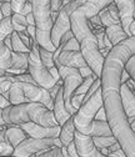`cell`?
I'll return each instance as SVG.
<instances>
[{
	"label": "cell",
	"mask_w": 135,
	"mask_h": 157,
	"mask_svg": "<svg viewBox=\"0 0 135 157\" xmlns=\"http://www.w3.org/2000/svg\"><path fill=\"white\" fill-rule=\"evenodd\" d=\"M135 54V37L115 45L104 59L100 75L103 109L111 135L125 157H135V132L131 131L120 100V77L126 61Z\"/></svg>",
	"instance_id": "6da1fadb"
},
{
	"label": "cell",
	"mask_w": 135,
	"mask_h": 157,
	"mask_svg": "<svg viewBox=\"0 0 135 157\" xmlns=\"http://www.w3.org/2000/svg\"><path fill=\"white\" fill-rule=\"evenodd\" d=\"M3 120L6 126H19L23 124H36L44 127L59 126L54 119L53 111L39 102H25L10 105L3 110Z\"/></svg>",
	"instance_id": "7a4b0ae2"
},
{
	"label": "cell",
	"mask_w": 135,
	"mask_h": 157,
	"mask_svg": "<svg viewBox=\"0 0 135 157\" xmlns=\"http://www.w3.org/2000/svg\"><path fill=\"white\" fill-rule=\"evenodd\" d=\"M111 2L100 0V2H83L80 6L76 8L70 15V31L73 33L76 41L80 43L85 36L93 35L89 26V19L98 15L100 10L106 8Z\"/></svg>",
	"instance_id": "3957f363"
},
{
	"label": "cell",
	"mask_w": 135,
	"mask_h": 157,
	"mask_svg": "<svg viewBox=\"0 0 135 157\" xmlns=\"http://www.w3.org/2000/svg\"><path fill=\"white\" fill-rule=\"evenodd\" d=\"M31 3V14L35 21V43L49 52H54L56 49L53 46L50 34L53 29V20L50 16V2L40 0Z\"/></svg>",
	"instance_id": "277c9868"
},
{
	"label": "cell",
	"mask_w": 135,
	"mask_h": 157,
	"mask_svg": "<svg viewBox=\"0 0 135 157\" xmlns=\"http://www.w3.org/2000/svg\"><path fill=\"white\" fill-rule=\"evenodd\" d=\"M103 107V99H101V89L99 87L88 100L83 101L78 112L73 116L74 128L81 135L90 136L94 117L98 110Z\"/></svg>",
	"instance_id": "5b68a950"
},
{
	"label": "cell",
	"mask_w": 135,
	"mask_h": 157,
	"mask_svg": "<svg viewBox=\"0 0 135 157\" xmlns=\"http://www.w3.org/2000/svg\"><path fill=\"white\" fill-rule=\"evenodd\" d=\"M28 74L33 77L36 85L42 89L50 90L56 84L50 72L42 64L39 56V45L35 41L31 43V48L28 54Z\"/></svg>",
	"instance_id": "8992f818"
},
{
	"label": "cell",
	"mask_w": 135,
	"mask_h": 157,
	"mask_svg": "<svg viewBox=\"0 0 135 157\" xmlns=\"http://www.w3.org/2000/svg\"><path fill=\"white\" fill-rule=\"evenodd\" d=\"M54 147H63L59 137L44 140L28 137L26 140H24L20 145L14 148L11 157H38Z\"/></svg>",
	"instance_id": "52a82bcc"
},
{
	"label": "cell",
	"mask_w": 135,
	"mask_h": 157,
	"mask_svg": "<svg viewBox=\"0 0 135 157\" xmlns=\"http://www.w3.org/2000/svg\"><path fill=\"white\" fill-rule=\"evenodd\" d=\"M80 46V52L84 59V61L86 63L88 67L91 70V72L100 78L101 75V69L104 64V57L101 56L99 48H98V41H96L95 35H89L85 36L83 40L79 43Z\"/></svg>",
	"instance_id": "ba28073f"
},
{
	"label": "cell",
	"mask_w": 135,
	"mask_h": 157,
	"mask_svg": "<svg viewBox=\"0 0 135 157\" xmlns=\"http://www.w3.org/2000/svg\"><path fill=\"white\" fill-rule=\"evenodd\" d=\"M83 4V2H65L64 6L58 13V17L53 24L50 40L55 49L59 48L60 40L65 33L70 31V15L71 13Z\"/></svg>",
	"instance_id": "9c48e42d"
},
{
	"label": "cell",
	"mask_w": 135,
	"mask_h": 157,
	"mask_svg": "<svg viewBox=\"0 0 135 157\" xmlns=\"http://www.w3.org/2000/svg\"><path fill=\"white\" fill-rule=\"evenodd\" d=\"M74 147L78 157H125L121 150L110 153L108 156H104L99 148H96L93 144V140L90 136H85L75 131L74 133Z\"/></svg>",
	"instance_id": "30bf717a"
},
{
	"label": "cell",
	"mask_w": 135,
	"mask_h": 157,
	"mask_svg": "<svg viewBox=\"0 0 135 157\" xmlns=\"http://www.w3.org/2000/svg\"><path fill=\"white\" fill-rule=\"evenodd\" d=\"M20 89H22V94H23L24 104L25 102H39V104L44 105L48 110L53 111V101L50 99L48 90L42 89L38 85L26 84V82H20Z\"/></svg>",
	"instance_id": "8fae6325"
},
{
	"label": "cell",
	"mask_w": 135,
	"mask_h": 157,
	"mask_svg": "<svg viewBox=\"0 0 135 157\" xmlns=\"http://www.w3.org/2000/svg\"><path fill=\"white\" fill-rule=\"evenodd\" d=\"M14 31L11 25V17H4L0 21V70L6 71L11 66V55L5 46V37Z\"/></svg>",
	"instance_id": "7c38bea8"
},
{
	"label": "cell",
	"mask_w": 135,
	"mask_h": 157,
	"mask_svg": "<svg viewBox=\"0 0 135 157\" xmlns=\"http://www.w3.org/2000/svg\"><path fill=\"white\" fill-rule=\"evenodd\" d=\"M26 135L28 137L31 139H39V140H44V139H55V137H59L60 133V126H55V127H44L36 124H23L19 125Z\"/></svg>",
	"instance_id": "4fadbf2b"
},
{
	"label": "cell",
	"mask_w": 135,
	"mask_h": 157,
	"mask_svg": "<svg viewBox=\"0 0 135 157\" xmlns=\"http://www.w3.org/2000/svg\"><path fill=\"white\" fill-rule=\"evenodd\" d=\"M114 3L117 5L118 14H119V24L124 30V33L128 34L129 26L131 23H134V19H135V3L133 0H129V2L121 0V2H114Z\"/></svg>",
	"instance_id": "5bb4252c"
},
{
	"label": "cell",
	"mask_w": 135,
	"mask_h": 157,
	"mask_svg": "<svg viewBox=\"0 0 135 157\" xmlns=\"http://www.w3.org/2000/svg\"><path fill=\"white\" fill-rule=\"evenodd\" d=\"M54 63H58L62 66L76 69V70H80V69L88 66L86 63L84 61L80 51H64V50H62V52L59 54V56H58V59Z\"/></svg>",
	"instance_id": "9a60e30c"
},
{
	"label": "cell",
	"mask_w": 135,
	"mask_h": 157,
	"mask_svg": "<svg viewBox=\"0 0 135 157\" xmlns=\"http://www.w3.org/2000/svg\"><path fill=\"white\" fill-rule=\"evenodd\" d=\"M53 115H54V119L58 122L60 127L70 119L71 115L68 113V111L65 110L64 106V100H63V89L60 87L59 91H58L55 99L53 101Z\"/></svg>",
	"instance_id": "2e32d148"
},
{
	"label": "cell",
	"mask_w": 135,
	"mask_h": 157,
	"mask_svg": "<svg viewBox=\"0 0 135 157\" xmlns=\"http://www.w3.org/2000/svg\"><path fill=\"white\" fill-rule=\"evenodd\" d=\"M11 55V66L5 72L9 75H22L28 72V54L10 52Z\"/></svg>",
	"instance_id": "e0dca14e"
},
{
	"label": "cell",
	"mask_w": 135,
	"mask_h": 157,
	"mask_svg": "<svg viewBox=\"0 0 135 157\" xmlns=\"http://www.w3.org/2000/svg\"><path fill=\"white\" fill-rule=\"evenodd\" d=\"M120 100L123 110L128 119L135 117V96L134 92H131L125 84L120 85Z\"/></svg>",
	"instance_id": "ac0fdd59"
},
{
	"label": "cell",
	"mask_w": 135,
	"mask_h": 157,
	"mask_svg": "<svg viewBox=\"0 0 135 157\" xmlns=\"http://www.w3.org/2000/svg\"><path fill=\"white\" fill-rule=\"evenodd\" d=\"M28 139V135L19 126H8L4 131V142L9 144L13 148L20 145Z\"/></svg>",
	"instance_id": "d6986e66"
},
{
	"label": "cell",
	"mask_w": 135,
	"mask_h": 157,
	"mask_svg": "<svg viewBox=\"0 0 135 157\" xmlns=\"http://www.w3.org/2000/svg\"><path fill=\"white\" fill-rule=\"evenodd\" d=\"M105 36L108 37V40L110 41V44H111L113 48L115 45H118L119 43L126 40V39L129 37L128 34H125L124 30L121 29L120 24H115V25H111V26L105 28Z\"/></svg>",
	"instance_id": "ffe728a7"
},
{
	"label": "cell",
	"mask_w": 135,
	"mask_h": 157,
	"mask_svg": "<svg viewBox=\"0 0 135 157\" xmlns=\"http://www.w3.org/2000/svg\"><path fill=\"white\" fill-rule=\"evenodd\" d=\"M74 133H75V128H74V122H73V116L70 119L60 127V133H59V140L63 147H68L70 144H73L74 141Z\"/></svg>",
	"instance_id": "44dd1931"
},
{
	"label": "cell",
	"mask_w": 135,
	"mask_h": 157,
	"mask_svg": "<svg viewBox=\"0 0 135 157\" xmlns=\"http://www.w3.org/2000/svg\"><path fill=\"white\" fill-rule=\"evenodd\" d=\"M15 80V76L14 75H9L5 72L4 76H0V95L8 100L9 99V89L11 86V84H14ZM9 101V100H8Z\"/></svg>",
	"instance_id": "7402d4cb"
},
{
	"label": "cell",
	"mask_w": 135,
	"mask_h": 157,
	"mask_svg": "<svg viewBox=\"0 0 135 157\" xmlns=\"http://www.w3.org/2000/svg\"><path fill=\"white\" fill-rule=\"evenodd\" d=\"M10 40H11V48H13V51L14 52H20V54H29V49L22 43V40L19 39L18 36V33L16 31H13L10 34Z\"/></svg>",
	"instance_id": "603a6c76"
},
{
	"label": "cell",
	"mask_w": 135,
	"mask_h": 157,
	"mask_svg": "<svg viewBox=\"0 0 135 157\" xmlns=\"http://www.w3.org/2000/svg\"><path fill=\"white\" fill-rule=\"evenodd\" d=\"M98 17H99V20H100V23H101V25L104 28H108V26H111V25H115V24H119V20L114 19V16L108 11L106 8H104L103 10L99 11Z\"/></svg>",
	"instance_id": "cb8c5ba5"
},
{
	"label": "cell",
	"mask_w": 135,
	"mask_h": 157,
	"mask_svg": "<svg viewBox=\"0 0 135 157\" xmlns=\"http://www.w3.org/2000/svg\"><path fill=\"white\" fill-rule=\"evenodd\" d=\"M93 140V144L96 148L99 150H103V148H109L110 146H113L117 140L114 139L113 136H109V137H91Z\"/></svg>",
	"instance_id": "d4e9b609"
},
{
	"label": "cell",
	"mask_w": 135,
	"mask_h": 157,
	"mask_svg": "<svg viewBox=\"0 0 135 157\" xmlns=\"http://www.w3.org/2000/svg\"><path fill=\"white\" fill-rule=\"evenodd\" d=\"M11 25L14 31L19 33V31H25L28 24H26V19L25 16L20 15V14H14L11 15Z\"/></svg>",
	"instance_id": "484cf974"
},
{
	"label": "cell",
	"mask_w": 135,
	"mask_h": 157,
	"mask_svg": "<svg viewBox=\"0 0 135 157\" xmlns=\"http://www.w3.org/2000/svg\"><path fill=\"white\" fill-rule=\"evenodd\" d=\"M96 77L95 75H91V76H89V77H85V78H83V81H81V84L76 87V90L74 91V95H76V96H84L85 94H86V91L89 90V87L91 86V84H93V81L94 80H96Z\"/></svg>",
	"instance_id": "4316f807"
},
{
	"label": "cell",
	"mask_w": 135,
	"mask_h": 157,
	"mask_svg": "<svg viewBox=\"0 0 135 157\" xmlns=\"http://www.w3.org/2000/svg\"><path fill=\"white\" fill-rule=\"evenodd\" d=\"M39 56H40V61L44 65V67L49 71L50 69L55 67L54 65V60H53V52H49L46 50H44L43 48L39 46Z\"/></svg>",
	"instance_id": "83f0119b"
},
{
	"label": "cell",
	"mask_w": 135,
	"mask_h": 157,
	"mask_svg": "<svg viewBox=\"0 0 135 157\" xmlns=\"http://www.w3.org/2000/svg\"><path fill=\"white\" fill-rule=\"evenodd\" d=\"M38 157H68V151L66 147H54Z\"/></svg>",
	"instance_id": "f1b7e54d"
},
{
	"label": "cell",
	"mask_w": 135,
	"mask_h": 157,
	"mask_svg": "<svg viewBox=\"0 0 135 157\" xmlns=\"http://www.w3.org/2000/svg\"><path fill=\"white\" fill-rule=\"evenodd\" d=\"M124 71H126L129 77L131 78V80L135 81V57H134V55L129 59V60L126 61V64L124 65Z\"/></svg>",
	"instance_id": "f546056e"
},
{
	"label": "cell",
	"mask_w": 135,
	"mask_h": 157,
	"mask_svg": "<svg viewBox=\"0 0 135 157\" xmlns=\"http://www.w3.org/2000/svg\"><path fill=\"white\" fill-rule=\"evenodd\" d=\"M62 48H63L64 51H80L79 43L76 41L75 37H71L70 40H68L64 45H62Z\"/></svg>",
	"instance_id": "4dcf8cb0"
},
{
	"label": "cell",
	"mask_w": 135,
	"mask_h": 157,
	"mask_svg": "<svg viewBox=\"0 0 135 157\" xmlns=\"http://www.w3.org/2000/svg\"><path fill=\"white\" fill-rule=\"evenodd\" d=\"M14 148L6 144V142H0V157H9L13 155Z\"/></svg>",
	"instance_id": "1f68e13d"
},
{
	"label": "cell",
	"mask_w": 135,
	"mask_h": 157,
	"mask_svg": "<svg viewBox=\"0 0 135 157\" xmlns=\"http://www.w3.org/2000/svg\"><path fill=\"white\" fill-rule=\"evenodd\" d=\"M100 87V78H96V80H94L93 81V84H91V86L89 87V90L86 91V94L84 95V99H83V101H85V100H88L89 99V97L96 91V90H98Z\"/></svg>",
	"instance_id": "d6a6232c"
},
{
	"label": "cell",
	"mask_w": 135,
	"mask_h": 157,
	"mask_svg": "<svg viewBox=\"0 0 135 157\" xmlns=\"http://www.w3.org/2000/svg\"><path fill=\"white\" fill-rule=\"evenodd\" d=\"M65 0H51L50 2V13H59L64 6Z\"/></svg>",
	"instance_id": "836d02e7"
},
{
	"label": "cell",
	"mask_w": 135,
	"mask_h": 157,
	"mask_svg": "<svg viewBox=\"0 0 135 157\" xmlns=\"http://www.w3.org/2000/svg\"><path fill=\"white\" fill-rule=\"evenodd\" d=\"M18 36H19V39L22 40V43L30 50V48H31V43H33V40L30 39V36H29L25 31H19V33H18Z\"/></svg>",
	"instance_id": "e575fe53"
},
{
	"label": "cell",
	"mask_w": 135,
	"mask_h": 157,
	"mask_svg": "<svg viewBox=\"0 0 135 157\" xmlns=\"http://www.w3.org/2000/svg\"><path fill=\"white\" fill-rule=\"evenodd\" d=\"M24 4H25V2H23V0H18V2H10V9H11L13 15L20 13L22 9H23V6H24Z\"/></svg>",
	"instance_id": "d590c367"
},
{
	"label": "cell",
	"mask_w": 135,
	"mask_h": 157,
	"mask_svg": "<svg viewBox=\"0 0 135 157\" xmlns=\"http://www.w3.org/2000/svg\"><path fill=\"white\" fill-rule=\"evenodd\" d=\"M0 11H2L3 17H11L13 13L10 9V3H2V6H0Z\"/></svg>",
	"instance_id": "8d00e7d4"
},
{
	"label": "cell",
	"mask_w": 135,
	"mask_h": 157,
	"mask_svg": "<svg viewBox=\"0 0 135 157\" xmlns=\"http://www.w3.org/2000/svg\"><path fill=\"white\" fill-rule=\"evenodd\" d=\"M95 121H103V122H106V117H105V111L103 107H100L98 110V112H96L95 117H94Z\"/></svg>",
	"instance_id": "74e56055"
},
{
	"label": "cell",
	"mask_w": 135,
	"mask_h": 157,
	"mask_svg": "<svg viewBox=\"0 0 135 157\" xmlns=\"http://www.w3.org/2000/svg\"><path fill=\"white\" fill-rule=\"evenodd\" d=\"M20 15H23V16H26V15H29V14H31V3L30 2H25V4H24V6H23V9H22V11L19 13Z\"/></svg>",
	"instance_id": "f35d334b"
},
{
	"label": "cell",
	"mask_w": 135,
	"mask_h": 157,
	"mask_svg": "<svg viewBox=\"0 0 135 157\" xmlns=\"http://www.w3.org/2000/svg\"><path fill=\"white\" fill-rule=\"evenodd\" d=\"M25 33L30 36V39L33 41H35V26H26V29H25Z\"/></svg>",
	"instance_id": "ab89813d"
},
{
	"label": "cell",
	"mask_w": 135,
	"mask_h": 157,
	"mask_svg": "<svg viewBox=\"0 0 135 157\" xmlns=\"http://www.w3.org/2000/svg\"><path fill=\"white\" fill-rule=\"evenodd\" d=\"M71 37H74V35H73V33L71 31H68V33H65L64 35H63V37H62V40H60V45H64L68 40H70ZM59 45V46H60Z\"/></svg>",
	"instance_id": "60d3db41"
},
{
	"label": "cell",
	"mask_w": 135,
	"mask_h": 157,
	"mask_svg": "<svg viewBox=\"0 0 135 157\" xmlns=\"http://www.w3.org/2000/svg\"><path fill=\"white\" fill-rule=\"evenodd\" d=\"M49 72H50V75L53 76V78L55 80V82L60 81V76H59V74H58V70H56V67H53V69H50V70H49Z\"/></svg>",
	"instance_id": "b9f144b4"
},
{
	"label": "cell",
	"mask_w": 135,
	"mask_h": 157,
	"mask_svg": "<svg viewBox=\"0 0 135 157\" xmlns=\"http://www.w3.org/2000/svg\"><path fill=\"white\" fill-rule=\"evenodd\" d=\"M8 106H10V102L5 99V97H3L2 95H0V109L4 110V109H6Z\"/></svg>",
	"instance_id": "7bdbcfd3"
},
{
	"label": "cell",
	"mask_w": 135,
	"mask_h": 157,
	"mask_svg": "<svg viewBox=\"0 0 135 157\" xmlns=\"http://www.w3.org/2000/svg\"><path fill=\"white\" fill-rule=\"evenodd\" d=\"M108 150V155H110V153H114V152H117V151H119L120 150V146H119V144L118 142H115L113 146H110L109 148H106Z\"/></svg>",
	"instance_id": "ee69618b"
},
{
	"label": "cell",
	"mask_w": 135,
	"mask_h": 157,
	"mask_svg": "<svg viewBox=\"0 0 135 157\" xmlns=\"http://www.w3.org/2000/svg\"><path fill=\"white\" fill-rule=\"evenodd\" d=\"M125 85H126V87L131 91V92H134V90H135V81L134 80H131V78H129V80L125 82Z\"/></svg>",
	"instance_id": "f6af8a7d"
},
{
	"label": "cell",
	"mask_w": 135,
	"mask_h": 157,
	"mask_svg": "<svg viewBox=\"0 0 135 157\" xmlns=\"http://www.w3.org/2000/svg\"><path fill=\"white\" fill-rule=\"evenodd\" d=\"M0 126H6L4 120H3V110L2 109H0Z\"/></svg>",
	"instance_id": "bcb514c9"
},
{
	"label": "cell",
	"mask_w": 135,
	"mask_h": 157,
	"mask_svg": "<svg viewBox=\"0 0 135 157\" xmlns=\"http://www.w3.org/2000/svg\"><path fill=\"white\" fill-rule=\"evenodd\" d=\"M4 131H0V142H4Z\"/></svg>",
	"instance_id": "7dc6e473"
},
{
	"label": "cell",
	"mask_w": 135,
	"mask_h": 157,
	"mask_svg": "<svg viewBox=\"0 0 135 157\" xmlns=\"http://www.w3.org/2000/svg\"><path fill=\"white\" fill-rule=\"evenodd\" d=\"M0 6H2V3H0ZM3 19H4V17H3V15H2V11H0V21H2Z\"/></svg>",
	"instance_id": "c3c4849f"
},
{
	"label": "cell",
	"mask_w": 135,
	"mask_h": 157,
	"mask_svg": "<svg viewBox=\"0 0 135 157\" xmlns=\"http://www.w3.org/2000/svg\"><path fill=\"white\" fill-rule=\"evenodd\" d=\"M5 75V71H3V70H0V76H4Z\"/></svg>",
	"instance_id": "681fc988"
},
{
	"label": "cell",
	"mask_w": 135,
	"mask_h": 157,
	"mask_svg": "<svg viewBox=\"0 0 135 157\" xmlns=\"http://www.w3.org/2000/svg\"><path fill=\"white\" fill-rule=\"evenodd\" d=\"M9 157H11V156H9Z\"/></svg>",
	"instance_id": "f907efd6"
}]
</instances>
